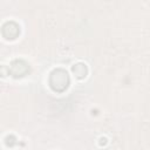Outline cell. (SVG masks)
<instances>
[{
    "label": "cell",
    "mask_w": 150,
    "mask_h": 150,
    "mask_svg": "<svg viewBox=\"0 0 150 150\" xmlns=\"http://www.w3.org/2000/svg\"><path fill=\"white\" fill-rule=\"evenodd\" d=\"M69 84V75L64 69H54L49 75V86L54 91L61 93Z\"/></svg>",
    "instance_id": "6da1fadb"
},
{
    "label": "cell",
    "mask_w": 150,
    "mask_h": 150,
    "mask_svg": "<svg viewBox=\"0 0 150 150\" xmlns=\"http://www.w3.org/2000/svg\"><path fill=\"white\" fill-rule=\"evenodd\" d=\"M9 75L13 77H22L29 71V66L23 60H14L9 64Z\"/></svg>",
    "instance_id": "7a4b0ae2"
},
{
    "label": "cell",
    "mask_w": 150,
    "mask_h": 150,
    "mask_svg": "<svg viewBox=\"0 0 150 150\" xmlns=\"http://www.w3.org/2000/svg\"><path fill=\"white\" fill-rule=\"evenodd\" d=\"M1 34L7 40H14L20 34V26L14 21H7L1 27Z\"/></svg>",
    "instance_id": "3957f363"
},
{
    "label": "cell",
    "mask_w": 150,
    "mask_h": 150,
    "mask_svg": "<svg viewBox=\"0 0 150 150\" xmlns=\"http://www.w3.org/2000/svg\"><path fill=\"white\" fill-rule=\"evenodd\" d=\"M71 70H73V73L75 74V76L77 79H84L87 76V74H88V68H87V66L84 63H76V64H74Z\"/></svg>",
    "instance_id": "277c9868"
},
{
    "label": "cell",
    "mask_w": 150,
    "mask_h": 150,
    "mask_svg": "<svg viewBox=\"0 0 150 150\" xmlns=\"http://www.w3.org/2000/svg\"><path fill=\"white\" fill-rule=\"evenodd\" d=\"M5 142H6V144H7L8 146H12V145H14V144L16 143V138H15L13 135H9V136H7V137L5 138Z\"/></svg>",
    "instance_id": "5b68a950"
},
{
    "label": "cell",
    "mask_w": 150,
    "mask_h": 150,
    "mask_svg": "<svg viewBox=\"0 0 150 150\" xmlns=\"http://www.w3.org/2000/svg\"><path fill=\"white\" fill-rule=\"evenodd\" d=\"M7 75H9V68H8V66H0V76L5 77Z\"/></svg>",
    "instance_id": "8992f818"
},
{
    "label": "cell",
    "mask_w": 150,
    "mask_h": 150,
    "mask_svg": "<svg viewBox=\"0 0 150 150\" xmlns=\"http://www.w3.org/2000/svg\"><path fill=\"white\" fill-rule=\"evenodd\" d=\"M105 143H107V138H101V139H100V144H101V145H103V144H105Z\"/></svg>",
    "instance_id": "52a82bcc"
}]
</instances>
